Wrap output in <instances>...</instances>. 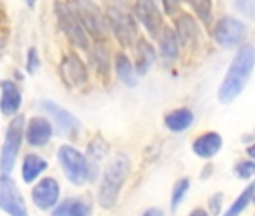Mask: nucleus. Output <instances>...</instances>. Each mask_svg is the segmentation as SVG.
Listing matches in <instances>:
<instances>
[{
    "label": "nucleus",
    "instance_id": "39",
    "mask_svg": "<svg viewBox=\"0 0 255 216\" xmlns=\"http://www.w3.org/2000/svg\"><path fill=\"white\" fill-rule=\"evenodd\" d=\"M251 201H254V204H255V191H254V195H252V200Z\"/></svg>",
    "mask_w": 255,
    "mask_h": 216
},
{
    "label": "nucleus",
    "instance_id": "9",
    "mask_svg": "<svg viewBox=\"0 0 255 216\" xmlns=\"http://www.w3.org/2000/svg\"><path fill=\"white\" fill-rule=\"evenodd\" d=\"M59 75L65 86L69 89L83 87L89 80L86 63L75 53H68L66 56H63L59 65Z\"/></svg>",
    "mask_w": 255,
    "mask_h": 216
},
{
    "label": "nucleus",
    "instance_id": "18",
    "mask_svg": "<svg viewBox=\"0 0 255 216\" xmlns=\"http://www.w3.org/2000/svg\"><path fill=\"white\" fill-rule=\"evenodd\" d=\"M221 147H222V137L218 132H206L192 143L194 153L203 159H209L215 156L221 150Z\"/></svg>",
    "mask_w": 255,
    "mask_h": 216
},
{
    "label": "nucleus",
    "instance_id": "22",
    "mask_svg": "<svg viewBox=\"0 0 255 216\" xmlns=\"http://www.w3.org/2000/svg\"><path fill=\"white\" fill-rule=\"evenodd\" d=\"M159 50L162 57L167 60H174L179 56V38L171 27H162L159 35Z\"/></svg>",
    "mask_w": 255,
    "mask_h": 216
},
{
    "label": "nucleus",
    "instance_id": "27",
    "mask_svg": "<svg viewBox=\"0 0 255 216\" xmlns=\"http://www.w3.org/2000/svg\"><path fill=\"white\" fill-rule=\"evenodd\" d=\"M189 188H191V182H189V179H186V177H183V179H180V180L176 182V185H174V188H173V192H171V203H170L173 212L177 210V207L180 206V203H182L183 198L186 197Z\"/></svg>",
    "mask_w": 255,
    "mask_h": 216
},
{
    "label": "nucleus",
    "instance_id": "5",
    "mask_svg": "<svg viewBox=\"0 0 255 216\" xmlns=\"http://www.w3.org/2000/svg\"><path fill=\"white\" fill-rule=\"evenodd\" d=\"M59 164L63 168L66 179L77 186L84 185L90 177V167L87 162V156H84L78 149L65 144L57 150Z\"/></svg>",
    "mask_w": 255,
    "mask_h": 216
},
{
    "label": "nucleus",
    "instance_id": "35",
    "mask_svg": "<svg viewBox=\"0 0 255 216\" xmlns=\"http://www.w3.org/2000/svg\"><path fill=\"white\" fill-rule=\"evenodd\" d=\"M189 216H209V213H207L204 209H194V210L189 213Z\"/></svg>",
    "mask_w": 255,
    "mask_h": 216
},
{
    "label": "nucleus",
    "instance_id": "2",
    "mask_svg": "<svg viewBox=\"0 0 255 216\" xmlns=\"http://www.w3.org/2000/svg\"><path fill=\"white\" fill-rule=\"evenodd\" d=\"M131 173V159L126 153H117L105 165L102 179L98 188V204L102 209H113L117 201L120 191Z\"/></svg>",
    "mask_w": 255,
    "mask_h": 216
},
{
    "label": "nucleus",
    "instance_id": "8",
    "mask_svg": "<svg viewBox=\"0 0 255 216\" xmlns=\"http://www.w3.org/2000/svg\"><path fill=\"white\" fill-rule=\"evenodd\" d=\"M0 210L9 216H27L26 201L17 183L8 176H0Z\"/></svg>",
    "mask_w": 255,
    "mask_h": 216
},
{
    "label": "nucleus",
    "instance_id": "16",
    "mask_svg": "<svg viewBox=\"0 0 255 216\" xmlns=\"http://www.w3.org/2000/svg\"><path fill=\"white\" fill-rule=\"evenodd\" d=\"M90 215H92V204L81 197L65 198L51 212V216H90Z\"/></svg>",
    "mask_w": 255,
    "mask_h": 216
},
{
    "label": "nucleus",
    "instance_id": "36",
    "mask_svg": "<svg viewBox=\"0 0 255 216\" xmlns=\"http://www.w3.org/2000/svg\"><path fill=\"white\" fill-rule=\"evenodd\" d=\"M248 155H249L251 158H254V159H255V144H252V146L248 149Z\"/></svg>",
    "mask_w": 255,
    "mask_h": 216
},
{
    "label": "nucleus",
    "instance_id": "4",
    "mask_svg": "<svg viewBox=\"0 0 255 216\" xmlns=\"http://www.w3.org/2000/svg\"><path fill=\"white\" fill-rule=\"evenodd\" d=\"M107 23L122 47H132L137 41V21L122 0H111L107 6Z\"/></svg>",
    "mask_w": 255,
    "mask_h": 216
},
{
    "label": "nucleus",
    "instance_id": "33",
    "mask_svg": "<svg viewBox=\"0 0 255 216\" xmlns=\"http://www.w3.org/2000/svg\"><path fill=\"white\" fill-rule=\"evenodd\" d=\"M162 5H164V9L168 15H173L179 11V6H180V0H161Z\"/></svg>",
    "mask_w": 255,
    "mask_h": 216
},
{
    "label": "nucleus",
    "instance_id": "10",
    "mask_svg": "<svg viewBox=\"0 0 255 216\" xmlns=\"http://www.w3.org/2000/svg\"><path fill=\"white\" fill-rule=\"evenodd\" d=\"M134 15L153 38H158L162 26V15L156 5V0H135Z\"/></svg>",
    "mask_w": 255,
    "mask_h": 216
},
{
    "label": "nucleus",
    "instance_id": "24",
    "mask_svg": "<svg viewBox=\"0 0 255 216\" xmlns=\"http://www.w3.org/2000/svg\"><path fill=\"white\" fill-rule=\"evenodd\" d=\"M90 53V60L98 71L99 75L108 77L110 75V51L104 45V42H96L92 48H89Z\"/></svg>",
    "mask_w": 255,
    "mask_h": 216
},
{
    "label": "nucleus",
    "instance_id": "23",
    "mask_svg": "<svg viewBox=\"0 0 255 216\" xmlns=\"http://www.w3.org/2000/svg\"><path fill=\"white\" fill-rule=\"evenodd\" d=\"M116 72H117L119 80L125 86H128V87L137 86V75H135L134 66L131 63V59L122 51L117 53V56H116Z\"/></svg>",
    "mask_w": 255,
    "mask_h": 216
},
{
    "label": "nucleus",
    "instance_id": "28",
    "mask_svg": "<svg viewBox=\"0 0 255 216\" xmlns=\"http://www.w3.org/2000/svg\"><path fill=\"white\" fill-rule=\"evenodd\" d=\"M188 2L203 23H209L212 20V0H188Z\"/></svg>",
    "mask_w": 255,
    "mask_h": 216
},
{
    "label": "nucleus",
    "instance_id": "7",
    "mask_svg": "<svg viewBox=\"0 0 255 216\" xmlns=\"http://www.w3.org/2000/svg\"><path fill=\"white\" fill-rule=\"evenodd\" d=\"M24 138V117L23 116H14V119L9 122L5 143L0 153V170L3 174H9L15 165L17 155L21 149V143Z\"/></svg>",
    "mask_w": 255,
    "mask_h": 216
},
{
    "label": "nucleus",
    "instance_id": "29",
    "mask_svg": "<svg viewBox=\"0 0 255 216\" xmlns=\"http://www.w3.org/2000/svg\"><path fill=\"white\" fill-rule=\"evenodd\" d=\"M234 173L237 174L239 179L248 180L252 176H255V162H252V161H240L234 167Z\"/></svg>",
    "mask_w": 255,
    "mask_h": 216
},
{
    "label": "nucleus",
    "instance_id": "14",
    "mask_svg": "<svg viewBox=\"0 0 255 216\" xmlns=\"http://www.w3.org/2000/svg\"><path fill=\"white\" fill-rule=\"evenodd\" d=\"M26 140L33 147L45 146L53 137V126L45 117H32L26 128Z\"/></svg>",
    "mask_w": 255,
    "mask_h": 216
},
{
    "label": "nucleus",
    "instance_id": "1",
    "mask_svg": "<svg viewBox=\"0 0 255 216\" xmlns=\"http://www.w3.org/2000/svg\"><path fill=\"white\" fill-rule=\"evenodd\" d=\"M255 66V48L254 45L248 44L243 45L236 57L233 59L227 75L218 90V99L221 104L233 102L246 87L252 71Z\"/></svg>",
    "mask_w": 255,
    "mask_h": 216
},
{
    "label": "nucleus",
    "instance_id": "30",
    "mask_svg": "<svg viewBox=\"0 0 255 216\" xmlns=\"http://www.w3.org/2000/svg\"><path fill=\"white\" fill-rule=\"evenodd\" d=\"M222 203H224V194L222 192H216L209 198V209H210L212 216H219L221 215Z\"/></svg>",
    "mask_w": 255,
    "mask_h": 216
},
{
    "label": "nucleus",
    "instance_id": "21",
    "mask_svg": "<svg viewBox=\"0 0 255 216\" xmlns=\"http://www.w3.org/2000/svg\"><path fill=\"white\" fill-rule=\"evenodd\" d=\"M176 29H177L176 35L182 45H189V44L195 42V39L198 36V27H197L195 20L191 15L182 14L176 21Z\"/></svg>",
    "mask_w": 255,
    "mask_h": 216
},
{
    "label": "nucleus",
    "instance_id": "37",
    "mask_svg": "<svg viewBox=\"0 0 255 216\" xmlns=\"http://www.w3.org/2000/svg\"><path fill=\"white\" fill-rule=\"evenodd\" d=\"M35 2H36V0H24V3H26L29 8H33V6H35Z\"/></svg>",
    "mask_w": 255,
    "mask_h": 216
},
{
    "label": "nucleus",
    "instance_id": "38",
    "mask_svg": "<svg viewBox=\"0 0 255 216\" xmlns=\"http://www.w3.org/2000/svg\"><path fill=\"white\" fill-rule=\"evenodd\" d=\"M3 45H5V39H2V38H0V50L3 48Z\"/></svg>",
    "mask_w": 255,
    "mask_h": 216
},
{
    "label": "nucleus",
    "instance_id": "15",
    "mask_svg": "<svg viewBox=\"0 0 255 216\" xmlns=\"http://www.w3.org/2000/svg\"><path fill=\"white\" fill-rule=\"evenodd\" d=\"M0 87H2V98H0V111H2L5 116H15L18 113V110H20L21 102H23L21 90L11 80L2 81Z\"/></svg>",
    "mask_w": 255,
    "mask_h": 216
},
{
    "label": "nucleus",
    "instance_id": "13",
    "mask_svg": "<svg viewBox=\"0 0 255 216\" xmlns=\"http://www.w3.org/2000/svg\"><path fill=\"white\" fill-rule=\"evenodd\" d=\"M42 108H44V111L54 120L57 128L60 131H63V134L69 135V134H75L78 131L80 123H78L77 117L72 113H69L66 108L57 105L53 101H42Z\"/></svg>",
    "mask_w": 255,
    "mask_h": 216
},
{
    "label": "nucleus",
    "instance_id": "19",
    "mask_svg": "<svg viewBox=\"0 0 255 216\" xmlns=\"http://www.w3.org/2000/svg\"><path fill=\"white\" fill-rule=\"evenodd\" d=\"M165 126L171 132H183L194 123V113L189 108H177L165 116Z\"/></svg>",
    "mask_w": 255,
    "mask_h": 216
},
{
    "label": "nucleus",
    "instance_id": "32",
    "mask_svg": "<svg viewBox=\"0 0 255 216\" xmlns=\"http://www.w3.org/2000/svg\"><path fill=\"white\" fill-rule=\"evenodd\" d=\"M26 68H27V72L29 74H35V71L39 68V54L36 51V48H30L27 51V57H26Z\"/></svg>",
    "mask_w": 255,
    "mask_h": 216
},
{
    "label": "nucleus",
    "instance_id": "31",
    "mask_svg": "<svg viewBox=\"0 0 255 216\" xmlns=\"http://www.w3.org/2000/svg\"><path fill=\"white\" fill-rule=\"evenodd\" d=\"M236 6L245 15L255 18V0H236Z\"/></svg>",
    "mask_w": 255,
    "mask_h": 216
},
{
    "label": "nucleus",
    "instance_id": "12",
    "mask_svg": "<svg viewBox=\"0 0 255 216\" xmlns=\"http://www.w3.org/2000/svg\"><path fill=\"white\" fill-rule=\"evenodd\" d=\"M60 197V186L56 179L45 177L42 179L32 191L33 204L41 210H50L54 207Z\"/></svg>",
    "mask_w": 255,
    "mask_h": 216
},
{
    "label": "nucleus",
    "instance_id": "25",
    "mask_svg": "<svg viewBox=\"0 0 255 216\" xmlns=\"http://www.w3.org/2000/svg\"><path fill=\"white\" fill-rule=\"evenodd\" d=\"M254 191H255V180H252L242 192L240 195L234 200V203L228 207V210L222 215V216H240V213L248 207V204L251 203L252 200V195H254Z\"/></svg>",
    "mask_w": 255,
    "mask_h": 216
},
{
    "label": "nucleus",
    "instance_id": "3",
    "mask_svg": "<svg viewBox=\"0 0 255 216\" xmlns=\"http://www.w3.org/2000/svg\"><path fill=\"white\" fill-rule=\"evenodd\" d=\"M87 36L96 42H105L110 36L107 17L95 0H71L68 3Z\"/></svg>",
    "mask_w": 255,
    "mask_h": 216
},
{
    "label": "nucleus",
    "instance_id": "34",
    "mask_svg": "<svg viewBox=\"0 0 255 216\" xmlns=\"http://www.w3.org/2000/svg\"><path fill=\"white\" fill-rule=\"evenodd\" d=\"M143 216H164V212L158 207H152L143 213Z\"/></svg>",
    "mask_w": 255,
    "mask_h": 216
},
{
    "label": "nucleus",
    "instance_id": "11",
    "mask_svg": "<svg viewBox=\"0 0 255 216\" xmlns=\"http://www.w3.org/2000/svg\"><path fill=\"white\" fill-rule=\"evenodd\" d=\"M245 32H246V27L242 21H239L233 17H225L218 21L213 36L219 45L234 47L243 39Z\"/></svg>",
    "mask_w": 255,
    "mask_h": 216
},
{
    "label": "nucleus",
    "instance_id": "26",
    "mask_svg": "<svg viewBox=\"0 0 255 216\" xmlns=\"http://www.w3.org/2000/svg\"><path fill=\"white\" fill-rule=\"evenodd\" d=\"M110 153V146L108 143L104 140L102 135H96L87 146V156L92 159V161H102L107 155Z\"/></svg>",
    "mask_w": 255,
    "mask_h": 216
},
{
    "label": "nucleus",
    "instance_id": "20",
    "mask_svg": "<svg viewBox=\"0 0 255 216\" xmlns=\"http://www.w3.org/2000/svg\"><path fill=\"white\" fill-rule=\"evenodd\" d=\"M47 167H48L47 161L41 158L39 155H35V153L26 155V158L23 159V167H21L23 180L26 183H32L47 170Z\"/></svg>",
    "mask_w": 255,
    "mask_h": 216
},
{
    "label": "nucleus",
    "instance_id": "6",
    "mask_svg": "<svg viewBox=\"0 0 255 216\" xmlns=\"http://www.w3.org/2000/svg\"><path fill=\"white\" fill-rule=\"evenodd\" d=\"M54 14H56L57 24H59L60 30L65 33L68 41L75 48L83 50V51H89V48H90L89 36L84 32V29L80 24V21L75 17V14L72 12V9L69 8V5L63 3V2H56Z\"/></svg>",
    "mask_w": 255,
    "mask_h": 216
},
{
    "label": "nucleus",
    "instance_id": "17",
    "mask_svg": "<svg viewBox=\"0 0 255 216\" xmlns=\"http://www.w3.org/2000/svg\"><path fill=\"white\" fill-rule=\"evenodd\" d=\"M134 48H135V72L138 75H144L149 72V69L156 60L155 48L144 38H138L134 44Z\"/></svg>",
    "mask_w": 255,
    "mask_h": 216
}]
</instances>
